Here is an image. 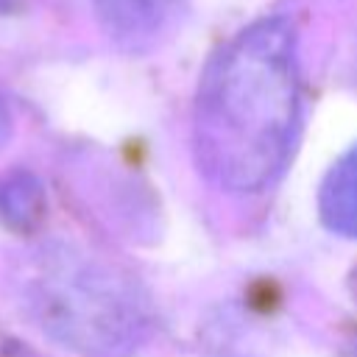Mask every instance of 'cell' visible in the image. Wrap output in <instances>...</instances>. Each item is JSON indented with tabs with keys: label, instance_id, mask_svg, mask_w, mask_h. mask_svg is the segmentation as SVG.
I'll use <instances>...</instances> for the list:
<instances>
[{
	"label": "cell",
	"instance_id": "obj_1",
	"mask_svg": "<svg viewBox=\"0 0 357 357\" xmlns=\"http://www.w3.org/2000/svg\"><path fill=\"white\" fill-rule=\"evenodd\" d=\"M301 128L296 28L262 17L204 67L192 109L198 170L223 192L254 195L287 167Z\"/></svg>",
	"mask_w": 357,
	"mask_h": 357
},
{
	"label": "cell",
	"instance_id": "obj_2",
	"mask_svg": "<svg viewBox=\"0 0 357 357\" xmlns=\"http://www.w3.org/2000/svg\"><path fill=\"white\" fill-rule=\"evenodd\" d=\"M36 304L42 307V326L67 343L106 349L126 329L123 298L106 276L81 265L50 268L39 279Z\"/></svg>",
	"mask_w": 357,
	"mask_h": 357
},
{
	"label": "cell",
	"instance_id": "obj_3",
	"mask_svg": "<svg viewBox=\"0 0 357 357\" xmlns=\"http://www.w3.org/2000/svg\"><path fill=\"white\" fill-rule=\"evenodd\" d=\"M321 223L340 237H357V142L326 170L318 190Z\"/></svg>",
	"mask_w": 357,
	"mask_h": 357
},
{
	"label": "cell",
	"instance_id": "obj_4",
	"mask_svg": "<svg viewBox=\"0 0 357 357\" xmlns=\"http://www.w3.org/2000/svg\"><path fill=\"white\" fill-rule=\"evenodd\" d=\"M190 0H95L112 33L139 42L170 28Z\"/></svg>",
	"mask_w": 357,
	"mask_h": 357
},
{
	"label": "cell",
	"instance_id": "obj_5",
	"mask_svg": "<svg viewBox=\"0 0 357 357\" xmlns=\"http://www.w3.org/2000/svg\"><path fill=\"white\" fill-rule=\"evenodd\" d=\"M39 192L33 190V184L28 181V187H20L14 178H8V187H0V212L14 215V220L20 215H31L36 209Z\"/></svg>",
	"mask_w": 357,
	"mask_h": 357
},
{
	"label": "cell",
	"instance_id": "obj_6",
	"mask_svg": "<svg viewBox=\"0 0 357 357\" xmlns=\"http://www.w3.org/2000/svg\"><path fill=\"white\" fill-rule=\"evenodd\" d=\"M6 134H8V112H6V106L0 100V139H6Z\"/></svg>",
	"mask_w": 357,
	"mask_h": 357
}]
</instances>
